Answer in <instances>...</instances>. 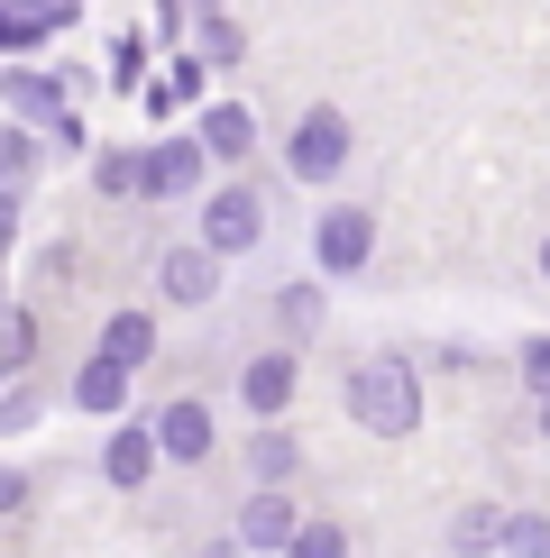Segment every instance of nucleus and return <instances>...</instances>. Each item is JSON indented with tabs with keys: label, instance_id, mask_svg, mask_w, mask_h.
I'll return each instance as SVG.
<instances>
[{
	"label": "nucleus",
	"instance_id": "obj_1",
	"mask_svg": "<svg viewBox=\"0 0 550 558\" xmlns=\"http://www.w3.org/2000/svg\"><path fill=\"white\" fill-rule=\"evenodd\" d=\"M349 422L376 430V439H404L422 430V376H412L404 348H376V357L349 366Z\"/></svg>",
	"mask_w": 550,
	"mask_h": 558
},
{
	"label": "nucleus",
	"instance_id": "obj_2",
	"mask_svg": "<svg viewBox=\"0 0 550 558\" xmlns=\"http://www.w3.org/2000/svg\"><path fill=\"white\" fill-rule=\"evenodd\" d=\"M193 239L212 247L220 266H248V257L275 239L266 193H258V183H202V193H193Z\"/></svg>",
	"mask_w": 550,
	"mask_h": 558
},
{
	"label": "nucleus",
	"instance_id": "obj_3",
	"mask_svg": "<svg viewBox=\"0 0 550 558\" xmlns=\"http://www.w3.org/2000/svg\"><path fill=\"white\" fill-rule=\"evenodd\" d=\"M349 156H358V129H349V110H339V101H312L303 120L285 129V174L294 183H339V174H349Z\"/></svg>",
	"mask_w": 550,
	"mask_h": 558
},
{
	"label": "nucleus",
	"instance_id": "obj_4",
	"mask_svg": "<svg viewBox=\"0 0 550 558\" xmlns=\"http://www.w3.org/2000/svg\"><path fill=\"white\" fill-rule=\"evenodd\" d=\"M376 266V202H331L312 220V275L321 284H358Z\"/></svg>",
	"mask_w": 550,
	"mask_h": 558
},
{
	"label": "nucleus",
	"instance_id": "obj_5",
	"mask_svg": "<svg viewBox=\"0 0 550 558\" xmlns=\"http://www.w3.org/2000/svg\"><path fill=\"white\" fill-rule=\"evenodd\" d=\"M220 257L202 239H175V247H156V302H175V312H212L220 302Z\"/></svg>",
	"mask_w": 550,
	"mask_h": 558
},
{
	"label": "nucleus",
	"instance_id": "obj_6",
	"mask_svg": "<svg viewBox=\"0 0 550 558\" xmlns=\"http://www.w3.org/2000/svg\"><path fill=\"white\" fill-rule=\"evenodd\" d=\"M294 393H303V348H258L239 366V412L248 422H285Z\"/></svg>",
	"mask_w": 550,
	"mask_h": 558
},
{
	"label": "nucleus",
	"instance_id": "obj_7",
	"mask_svg": "<svg viewBox=\"0 0 550 558\" xmlns=\"http://www.w3.org/2000/svg\"><path fill=\"white\" fill-rule=\"evenodd\" d=\"M147 430H156V458H166V468H202V458L220 449V422H212V403H202V393H175V403H156V412H147Z\"/></svg>",
	"mask_w": 550,
	"mask_h": 558
},
{
	"label": "nucleus",
	"instance_id": "obj_8",
	"mask_svg": "<svg viewBox=\"0 0 550 558\" xmlns=\"http://www.w3.org/2000/svg\"><path fill=\"white\" fill-rule=\"evenodd\" d=\"M202 183H212L202 137H156V147L138 156V193H147V202H193Z\"/></svg>",
	"mask_w": 550,
	"mask_h": 558
},
{
	"label": "nucleus",
	"instance_id": "obj_9",
	"mask_svg": "<svg viewBox=\"0 0 550 558\" xmlns=\"http://www.w3.org/2000/svg\"><path fill=\"white\" fill-rule=\"evenodd\" d=\"M294 522H303V504H294L285 485H258V495L239 504V531H229V541H239V549H285Z\"/></svg>",
	"mask_w": 550,
	"mask_h": 558
},
{
	"label": "nucleus",
	"instance_id": "obj_10",
	"mask_svg": "<svg viewBox=\"0 0 550 558\" xmlns=\"http://www.w3.org/2000/svg\"><path fill=\"white\" fill-rule=\"evenodd\" d=\"M101 476L120 485V495H138V485H156V430L147 422H120L101 439Z\"/></svg>",
	"mask_w": 550,
	"mask_h": 558
},
{
	"label": "nucleus",
	"instance_id": "obj_11",
	"mask_svg": "<svg viewBox=\"0 0 550 558\" xmlns=\"http://www.w3.org/2000/svg\"><path fill=\"white\" fill-rule=\"evenodd\" d=\"M193 137H202V156H212V166H239V156L258 147V120H248L239 101H212V110L193 120Z\"/></svg>",
	"mask_w": 550,
	"mask_h": 558
},
{
	"label": "nucleus",
	"instance_id": "obj_12",
	"mask_svg": "<svg viewBox=\"0 0 550 558\" xmlns=\"http://www.w3.org/2000/svg\"><path fill=\"white\" fill-rule=\"evenodd\" d=\"M74 403H83V412H101V422H110V412H129V366L92 348V357L74 366Z\"/></svg>",
	"mask_w": 550,
	"mask_h": 558
},
{
	"label": "nucleus",
	"instance_id": "obj_13",
	"mask_svg": "<svg viewBox=\"0 0 550 558\" xmlns=\"http://www.w3.org/2000/svg\"><path fill=\"white\" fill-rule=\"evenodd\" d=\"M441 541H450V558H487V549H504V504H458Z\"/></svg>",
	"mask_w": 550,
	"mask_h": 558
},
{
	"label": "nucleus",
	"instance_id": "obj_14",
	"mask_svg": "<svg viewBox=\"0 0 550 558\" xmlns=\"http://www.w3.org/2000/svg\"><path fill=\"white\" fill-rule=\"evenodd\" d=\"M101 357H120L129 376H138V366L156 357V312H110L101 320Z\"/></svg>",
	"mask_w": 550,
	"mask_h": 558
},
{
	"label": "nucleus",
	"instance_id": "obj_15",
	"mask_svg": "<svg viewBox=\"0 0 550 558\" xmlns=\"http://www.w3.org/2000/svg\"><path fill=\"white\" fill-rule=\"evenodd\" d=\"M285 558H349V531H339L331 513H303L285 531Z\"/></svg>",
	"mask_w": 550,
	"mask_h": 558
},
{
	"label": "nucleus",
	"instance_id": "obj_16",
	"mask_svg": "<svg viewBox=\"0 0 550 558\" xmlns=\"http://www.w3.org/2000/svg\"><path fill=\"white\" fill-rule=\"evenodd\" d=\"M193 56H202V64H239V56H248V37H239V19H220V10H202V28H193Z\"/></svg>",
	"mask_w": 550,
	"mask_h": 558
},
{
	"label": "nucleus",
	"instance_id": "obj_17",
	"mask_svg": "<svg viewBox=\"0 0 550 558\" xmlns=\"http://www.w3.org/2000/svg\"><path fill=\"white\" fill-rule=\"evenodd\" d=\"M248 468H258V485H285L294 468H303V449H294L285 430H258V449H248Z\"/></svg>",
	"mask_w": 550,
	"mask_h": 558
},
{
	"label": "nucleus",
	"instance_id": "obj_18",
	"mask_svg": "<svg viewBox=\"0 0 550 558\" xmlns=\"http://www.w3.org/2000/svg\"><path fill=\"white\" fill-rule=\"evenodd\" d=\"M504 558H550V513H504Z\"/></svg>",
	"mask_w": 550,
	"mask_h": 558
},
{
	"label": "nucleus",
	"instance_id": "obj_19",
	"mask_svg": "<svg viewBox=\"0 0 550 558\" xmlns=\"http://www.w3.org/2000/svg\"><path fill=\"white\" fill-rule=\"evenodd\" d=\"M92 193L129 202V193H138V156H101V166H92Z\"/></svg>",
	"mask_w": 550,
	"mask_h": 558
},
{
	"label": "nucleus",
	"instance_id": "obj_20",
	"mask_svg": "<svg viewBox=\"0 0 550 558\" xmlns=\"http://www.w3.org/2000/svg\"><path fill=\"white\" fill-rule=\"evenodd\" d=\"M275 320H285V330H312V320H321V293H312V284H285V293H275Z\"/></svg>",
	"mask_w": 550,
	"mask_h": 558
},
{
	"label": "nucleus",
	"instance_id": "obj_21",
	"mask_svg": "<svg viewBox=\"0 0 550 558\" xmlns=\"http://www.w3.org/2000/svg\"><path fill=\"white\" fill-rule=\"evenodd\" d=\"M28 339H37V320H28V312L0 320V366H28Z\"/></svg>",
	"mask_w": 550,
	"mask_h": 558
},
{
	"label": "nucleus",
	"instance_id": "obj_22",
	"mask_svg": "<svg viewBox=\"0 0 550 558\" xmlns=\"http://www.w3.org/2000/svg\"><path fill=\"white\" fill-rule=\"evenodd\" d=\"M523 385H533V403H541V393H550V339H523Z\"/></svg>",
	"mask_w": 550,
	"mask_h": 558
},
{
	"label": "nucleus",
	"instance_id": "obj_23",
	"mask_svg": "<svg viewBox=\"0 0 550 558\" xmlns=\"http://www.w3.org/2000/svg\"><path fill=\"white\" fill-rule=\"evenodd\" d=\"M10 101H19V110H37V120H56V92H46V83H10Z\"/></svg>",
	"mask_w": 550,
	"mask_h": 558
},
{
	"label": "nucleus",
	"instance_id": "obj_24",
	"mask_svg": "<svg viewBox=\"0 0 550 558\" xmlns=\"http://www.w3.org/2000/svg\"><path fill=\"white\" fill-rule=\"evenodd\" d=\"M19 504H28V476H19V468H0V513H19Z\"/></svg>",
	"mask_w": 550,
	"mask_h": 558
},
{
	"label": "nucleus",
	"instance_id": "obj_25",
	"mask_svg": "<svg viewBox=\"0 0 550 558\" xmlns=\"http://www.w3.org/2000/svg\"><path fill=\"white\" fill-rule=\"evenodd\" d=\"M202 558H248V549H239V541H212V549H202Z\"/></svg>",
	"mask_w": 550,
	"mask_h": 558
},
{
	"label": "nucleus",
	"instance_id": "obj_26",
	"mask_svg": "<svg viewBox=\"0 0 550 558\" xmlns=\"http://www.w3.org/2000/svg\"><path fill=\"white\" fill-rule=\"evenodd\" d=\"M541 439H550V393H541Z\"/></svg>",
	"mask_w": 550,
	"mask_h": 558
},
{
	"label": "nucleus",
	"instance_id": "obj_27",
	"mask_svg": "<svg viewBox=\"0 0 550 558\" xmlns=\"http://www.w3.org/2000/svg\"><path fill=\"white\" fill-rule=\"evenodd\" d=\"M541 284H550V239H541Z\"/></svg>",
	"mask_w": 550,
	"mask_h": 558
},
{
	"label": "nucleus",
	"instance_id": "obj_28",
	"mask_svg": "<svg viewBox=\"0 0 550 558\" xmlns=\"http://www.w3.org/2000/svg\"><path fill=\"white\" fill-rule=\"evenodd\" d=\"M193 10H220V0H193Z\"/></svg>",
	"mask_w": 550,
	"mask_h": 558
}]
</instances>
